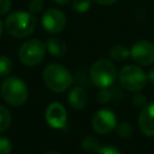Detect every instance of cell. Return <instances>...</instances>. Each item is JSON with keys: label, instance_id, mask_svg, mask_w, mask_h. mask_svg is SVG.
Here are the masks:
<instances>
[{"label": "cell", "instance_id": "19", "mask_svg": "<svg viewBox=\"0 0 154 154\" xmlns=\"http://www.w3.org/2000/svg\"><path fill=\"white\" fill-rule=\"evenodd\" d=\"M93 0H72V8L78 13H84L91 7Z\"/></svg>", "mask_w": 154, "mask_h": 154}, {"label": "cell", "instance_id": "26", "mask_svg": "<svg viewBox=\"0 0 154 154\" xmlns=\"http://www.w3.org/2000/svg\"><path fill=\"white\" fill-rule=\"evenodd\" d=\"M93 1H95L96 4H100V5H112L117 0H93Z\"/></svg>", "mask_w": 154, "mask_h": 154}, {"label": "cell", "instance_id": "30", "mask_svg": "<svg viewBox=\"0 0 154 154\" xmlns=\"http://www.w3.org/2000/svg\"><path fill=\"white\" fill-rule=\"evenodd\" d=\"M46 154H60V153H57V152H48V153H46Z\"/></svg>", "mask_w": 154, "mask_h": 154}, {"label": "cell", "instance_id": "5", "mask_svg": "<svg viewBox=\"0 0 154 154\" xmlns=\"http://www.w3.org/2000/svg\"><path fill=\"white\" fill-rule=\"evenodd\" d=\"M118 78H119V83L120 85L128 90V91H140L142 90L146 84H147V75L146 72L136 66V65H126L124 66L119 73H118Z\"/></svg>", "mask_w": 154, "mask_h": 154}, {"label": "cell", "instance_id": "7", "mask_svg": "<svg viewBox=\"0 0 154 154\" xmlns=\"http://www.w3.org/2000/svg\"><path fill=\"white\" fill-rule=\"evenodd\" d=\"M131 59L142 66H150L154 64V43L147 40L135 42L130 48Z\"/></svg>", "mask_w": 154, "mask_h": 154}, {"label": "cell", "instance_id": "29", "mask_svg": "<svg viewBox=\"0 0 154 154\" xmlns=\"http://www.w3.org/2000/svg\"><path fill=\"white\" fill-rule=\"evenodd\" d=\"M2 30H4V24H2V22H1V19H0V37H1V35H2Z\"/></svg>", "mask_w": 154, "mask_h": 154}, {"label": "cell", "instance_id": "18", "mask_svg": "<svg viewBox=\"0 0 154 154\" xmlns=\"http://www.w3.org/2000/svg\"><path fill=\"white\" fill-rule=\"evenodd\" d=\"M116 131H117V135H118L119 137H122V138H129V137L132 135L134 129H132V126H131L130 123L123 122V123H120V124H117Z\"/></svg>", "mask_w": 154, "mask_h": 154}, {"label": "cell", "instance_id": "20", "mask_svg": "<svg viewBox=\"0 0 154 154\" xmlns=\"http://www.w3.org/2000/svg\"><path fill=\"white\" fill-rule=\"evenodd\" d=\"M11 152L12 142L5 136H0V154H10Z\"/></svg>", "mask_w": 154, "mask_h": 154}, {"label": "cell", "instance_id": "3", "mask_svg": "<svg viewBox=\"0 0 154 154\" xmlns=\"http://www.w3.org/2000/svg\"><path fill=\"white\" fill-rule=\"evenodd\" d=\"M117 76L118 72L113 61L103 58L94 61L89 70V77L91 83L100 89H107L112 87L116 82Z\"/></svg>", "mask_w": 154, "mask_h": 154}, {"label": "cell", "instance_id": "24", "mask_svg": "<svg viewBox=\"0 0 154 154\" xmlns=\"http://www.w3.org/2000/svg\"><path fill=\"white\" fill-rule=\"evenodd\" d=\"M131 101H132V103H134L135 106L142 107V106H144V103H146V97H144L143 95H141V94H136V95L132 96Z\"/></svg>", "mask_w": 154, "mask_h": 154}, {"label": "cell", "instance_id": "11", "mask_svg": "<svg viewBox=\"0 0 154 154\" xmlns=\"http://www.w3.org/2000/svg\"><path fill=\"white\" fill-rule=\"evenodd\" d=\"M138 128L146 136H154V102L144 105L138 116Z\"/></svg>", "mask_w": 154, "mask_h": 154}, {"label": "cell", "instance_id": "16", "mask_svg": "<svg viewBox=\"0 0 154 154\" xmlns=\"http://www.w3.org/2000/svg\"><path fill=\"white\" fill-rule=\"evenodd\" d=\"M11 120L12 118H11L10 111L6 107L0 105V132H4L10 128Z\"/></svg>", "mask_w": 154, "mask_h": 154}, {"label": "cell", "instance_id": "6", "mask_svg": "<svg viewBox=\"0 0 154 154\" xmlns=\"http://www.w3.org/2000/svg\"><path fill=\"white\" fill-rule=\"evenodd\" d=\"M46 54V45L36 38H31L25 41L18 52L20 61L26 66L38 65Z\"/></svg>", "mask_w": 154, "mask_h": 154}, {"label": "cell", "instance_id": "8", "mask_svg": "<svg viewBox=\"0 0 154 154\" xmlns=\"http://www.w3.org/2000/svg\"><path fill=\"white\" fill-rule=\"evenodd\" d=\"M91 126L96 134H109L117 126V117L111 109H99L91 118Z\"/></svg>", "mask_w": 154, "mask_h": 154}, {"label": "cell", "instance_id": "27", "mask_svg": "<svg viewBox=\"0 0 154 154\" xmlns=\"http://www.w3.org/2000/svg\"><path fill=\"white\" fill-rule=\"evenodd\" d=\"M147 78H148V81H149L150 83L154 84V67H152V69L149 70V72H148V75H147Z\"/></svg>", "mask_w": 154, "mask_h": 154}, {"label": "cell", "instance_id": "25", "mask_svg": "<svg viewBox=\"0 0 154 154\" xmlns=\"http://www.w3.org/2000/svg\"><path fill=\"white\" fill-rule=\"evenodd\" d=\"M11 8V0H0V16L5 14Z\"/></svg>", "mask_w": 154, "mask_h": 154}, {"label": "cell", "instance_id": "21", "mask_svg": "<svg viewBox=\"0 0 154 154\" xmlns=\"http://www.w3.org/2000/svg\"><path fill=\"white\" fill-rule=\"evenodd\" d=\"M43 10V1L42 0H31L29 4V12L35 14Z\"/></svg>", "mask_w": 154, "mask_h": 154}, {"label": "cell", "instance_id": "14", "mask_svg": "<svg viewBox=\"0 0 154 154\" xmlns=\"http://www.w3.org/2000/svg\"><path fill=\"white\" fill-rule=\"evenodd\" d=\"M109 58L113 61H124L130 58V49L123 45H114L109 49Z\"/></svg>", "mask_w": 154, "mask_h": 154}, {"label": "cell", "instance_id": "13", "mask_svg": "<svg viewBox=\"0 0 154 154\" xmlns=\"http://www.w3.org/2000/svg\"><path fill=\"white\" fill-rule=\"evenodd\" d=\"M46 49L57 58H60L63 55H65L66 51H67V46L66 43L58 37H49L46 42Z\"/></svg>", "mask_w": 154, "mask_h": 154}, {"label": "cell", "instance_id": "28", "mask_svg": "<svg viewBox=\"0 0 154 154\" xmlns=\"http://www.w3.org/2000/svg\"><path fill=\"white\" fill-rule=\"evenodd\" d=\"M57 4H59V5H65V4H67L69 1H71V0H54Z\"/></svg>", "mask_w": 154, "mask_h": 154}, {"label": "cell", "instance_id": "12", "mask_svg": "<svg viewBox=\"0 0 154 154\" xmlns=\"http://www.w3.org/2000/svg\"><path fill=\"white\" fill-rule=\"evenodd\" d=\"M67 101L73 109H83L88 103L87 91L82 87H73L69 91Z\"/></svg>", "mask_w": 154, "mask_h": 154}, {"label": "cell", "instance_id": "15", "mask_svg": "<svg viewBox=\"0 0 154 154\" xmlns=\"http://www.w3.org/2000/svg\"><path fill=\"white\" fill-rule=\"evenodd\" d=\"M82 147L88 153H97L101 148L99 140L94 136H85L82 140Z\"/></svg>", "mask_w": 154, "mask_h": 154}, {"label": "cell", "instance_id": "17", "mask_svg": "<svg viewBox=\"0 0 154 154\" xmlns=\"http://www.w3.org/2000/svg\"><path fill=\"white\" fill-rule=\"evenodd\" d=\"M12 60L6 55H0V77H7L12 71Z\"/></svg>", "mask_w": 154, "mask_h": 154}, {"label": "cell", "instance_id": "2", "mask_svg": "<svg viewBox=\"0 0 154 154\" xmlns=\"http://www.w3.org/2000/svg\"><path fill=\"white\" fill-rule=\"evenodd\" d=\"M42 78L46 87L54 93H63L67 90L73 82L70 71L60 64L47 65L42 72Z\"/></svg>", "mask_w": 154, "mask_h": 154}, {"label": "cell", "instance_id": "22", "mask_svg": "<svg viewBox=\"0 0 154 154\" xmlns=\"http://www.w3.org/2000/svg\"><path fill=\"white\" fill-rule=\"evenodd\" d=\"M97 100H99V102H101V103H107V102H109V100H111V93L107 90V89H100V91L97 93Z\"/></svg>", "mask_w": 154, "mask_h": 154}, {"label": "cell", "instance_id": "9", "mask_svg": "<svg viewBox=\"0 0 154 154\" xmlns=\"http://www.w3.org/2000/svg\"><path fill=\"white\" fill-rule=\"evenodd\" d=\"M42 26L51 34L61 32L66 26V16L58 8H49L42 16Z\"/></svg>", "mask_w": 154, "mask_h": 154}, {"label": "cell", "instance_id": "23", "mask_svg": "<svg viewBox=\"0 0 154 154\" xmlns=\"http://www.w3.org/2000/svg\"><path fill=\"white\" fill-rule=\"evenodd\" d=\"M97 154H122L119 152V149L117 147H113V146H105V147H101L100 150L97 152Z\"/></svg>", "mask_w": 154, "mask_h": 154}, {"label": "cell", "instance_id": "4", "mask_svg": "<svg viewBox=\"0 0 154 154\" xmlns=\"http://www.w3.org/2000/svg\"><path fill=\"white\" fill-rule=\"evenodd\" d=\"M0 93L2 99L11 106L18 107L25 103L29 96V90L23 79L19 77H7L2 81Z\"/></svg>", "mask_w": 154, "mask_h": 154}, {"label": "cell", "instance_id": "10", "mask_svg": "<svg viewBox=\"0 0 154 154\" xmlns=\"http://www.w3.org/2000/svg\"><path fill=\"white\" fill-rule=\"evenodd\" d=\"M46 122L53 129H64L67 123V113L60 102H52L46 109Z\"/></svg>", "mask_w": 154, "mask_h": 154}, {"label": "cell", "instance_id": "1", "mask_svg": "<svg viewBox=\"0 0 154 154\" xmlns=\"http://www.w3.org/2000/svg\"><path fill=\"white\" fill-rule=\"evenodd\" d=\"M5 28L6 31L14 37H26L34 32L36 28V18L30 12L16 11L7 16Z\"/></svg>", "mask_w": 154, "mask_h": 154}]
</instances>
